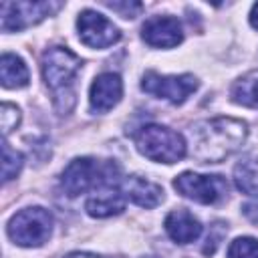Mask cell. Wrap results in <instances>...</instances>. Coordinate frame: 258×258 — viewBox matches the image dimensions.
I'll return each instance as SVG.
<instances>
[{
    "instance_id": "4",
    "label": "cell",
    "mask_w": 258,
    "mask_h": 258,
    "mask_svg": "<svg viewBox=\"0 0 258 258\" xmlns=\"http://www.w3.org/2000/svg\"><path fill=\"white\" fill-rule=\"evenodd\" d=\"M133 139H135L137 151L151 161L175 163V161L183 159L187 153L185 139L177 131L157 125V123L139 127V131L133 135Z\"/></svg>"
},
{
    "instance_id": "21",
    "label": "cell",
    "mask_w": 258,
    "mask_h": 258,
    "mask_svg": "<svg viewBox=\"0 0 258 258\" xmlns=\"http://www.w3.org/2000/svg\"><path fill=\"white\" fill-rule=\"evenodd\" d=\"M107 8H111L113 12H117L123 18H135L141 10L143 4L141 2H133V0H125V2H103Z\"/></svg>"
},
{
    "instance_id": "17",
    "label": "cell",
    "mask_w": 258,
    "mask_h": 258,
    "mask_svg": "<svg viewBox=\"0 0 258 258\" xmlns=\"http://www.w3.org/2000/svg\"><path fill=\"white\" fill-rule=\"evenodd\" d=\"M232 99L244 107L258 109V71H250L234 83Z\"/></svg>"
},
{
    "instance_id": "9",
    "label": "cell",
    "mask_w": 258,
    "mask_h": 258,
    "mask_svg": "<svg viewBox=\"0 0 258 258\" xmlns=\"http://www.w3.org/2000/svg\"><path fill=\"white\" fill-rule=\"evenodd\" d=\"M77 30L81 42L91 48H107L121 38L119 28L97 10H83L77 18Z\"/></svg>"
},
{
    "instance_id": "23",
    "label": "cell",
    "mask_w": 258,
    "mask_h": 258,
    "mask_svg": "<svg viewBox=\"0 0 258 258\" xmlns=\"http://www.w3.org/2000/svg\"><path fill=\"white\" fill-rule=\"evenodd\" d=\"M250 24L254 28H258V4H254L252 10H250Z\"/></svg>"
},
{
    "instance_id": "11",
    "label": "cell",
    "mask_w": 258,
    "mask_h": 258,
    "mask_svg": "<svg viewBox=\"0 0 258 258\" xmlns=\"http://www.w3.org/2000/svg\"><path fill=\"white\" fill-rule=\"evenodd\" d=\"M123 97V81L117 73L99 75L89 91V105L93 113H107Z\"/></svg>"
},
{
    "instance_id": "20",
    "label": "cell",
    "mask_w": 258,
    "mask_h": 258,
    "mask_svg": "<svg viewBox=\"0 0 258 258\" xmlns=\"http://www.w3.org/2000/svg\"><path fill=\"white\" fill-rule=\"evenodd\" d=\"M0 123H2V133L6 137L20 123V111H18V107H14L10 103H4L2 105V113H0Z\"/></svg>"
},
{
    "instance_id": "19",
    "label": "cell",
    "mask_w": 258,
    "mask_h": 258,
    "mask_svg": "<svg viewBox=\"0 0 258 258\" xmlns=\"http://www.w3.org/2000/svg\"><path fill=\"white\" fill-rule=\"evenodd\" d=\"M228 258H258V240L250 236L236 238L228 246Z\"/></svg>"
},
{
    "instance_id": "6",
    "label": "cell",
    "mask_w": 258,
    "mask_h": 258,
    "mask_svg": "<svg viewBox=\"0 0 258 258\" xmlns=\"http://www.w3.org/2000/svg\"><path fill=\"white\" fill-rule=\"evenodd\" d=\"M173 187L198 204H218L228 196V181L222 175H202L194 171H183L173 179Z\"/></svg>"
},
{
    "instance_id": "7",
    "label": "cell",
    "mask_w": 258,
    "mask_h": 258,
    "mask_svg": "<svg viewBox=\"0 0 258 258\" xmlns=\"http://www.w3.org/2000/svg\"><path fill=\"white\" fill-rule=\"evenodd\" d=\"M60 4L46 2V0H20V2H2L0 14H2V30L4 32H16L24 30L36 22H40L44 16L54 12Z\"/></svg>"
},
{
    "instance_id": "25",
    "label": "cell",
    "mask_w": 258,
    "mask_h": 258,
    "mask_svg": "<svg viewBox=\"0 0 258 258\" xmlns=\"http://www.w3.org/2000/svg\"><path fill=\"white\" fill-rule=\"evenodd\" d=\"M149 258H153V256H149Z\"/></svg>"
},
{
    "instance_id": "5",
    "label": "cell",
    "mask_w": 258,
    "mask_h": 258,
    "mask_svg": "<svg viewBox=\"0 0 258 258\" xmlns=\"http://www.w3.org/2000/svg\"><path fill=\"white\" fill-rule=\"evenodd\" d=\"M8 236L18 246H42L52 234V216L44 208H24L8 222Z\"/></svg>"
},
{
    "instance_id": "2",
    "label": "cell",
    "mask_w": 258,
    "mask_h": 258,
    "mask_svg": "<svg viewBox=\"0 0 258 258\" xmlns=\"http://www.w3.org/2000/svg\"><path fill=\"white\" fill-rule=\"evenodd\" d=\"M81 69V58L67 46H50L42 54V79L52 91V101L58 113H69L75 105V77Z\"/></svg>"
},
{
    "instance_id": "22",
    "label": "cell",
    "mask_w": 258,
    "mask_h": 258,
    "mask_svg": "<svg viewBox=\"0 0 258 258\" xmlns=\"http://www.w3.org/2000/svg\"><path fill=\"white\" fill-rule=\"evenodd\" d=\"M242 214H244L252 224L258 226V202H248V204H244V206H242Z\"/></svg>"
},
{
    "instance_id": "15",
    "label": "cell",
    "mask_w": 258,
    "mask_h": 258,
    "mask_svg": "<svg viewBox=\"0 0 258 258\" xmlns=\"http://www.w3.org/2000/svg\"><path fill=\"white\" fill-rule=\"evenodd\" d=\"M0 79H2V85L6 89H20V87L28 85L30 75H28V69L20 56L4 52L0 58Z\"/></svg>"
},
{
    "instance_id": "8",
    "label": "cell",
    "mask_w": 258,
    "mask_h": 258,
    "mask_svg": "<svg viewBox=\"0 0 258 258\" xmlns=\"http://www.w3.org/2000/svg\"><path fill=\"white\" fill-rule=\"evenodd\" d=\"M141 89L157 99H165L173 105H181L198 89V79L194 75L165 77V75H157L149 71L141 79Z\"/></svg>"
},
{
    "instance_id": "16",
    "label": "cell",
    "mask_w": 258,
    "mask_h": 258,
    "mask_svg": "<svg viewBox=\"0 0 258 258\" xmlns=\"http://www.w3.org/2000/svg\"><path fill=\"white\" fill-rule=\"evenodd\" d=\"M234 183L246 196H258V157H248L234 167Z\"/></svg>"
},
{
    "instance_id": "10",
    "label": "cell",
    "mask_w": 258,
    "mask_h": 258,
    "mask_svg": "<svg viewBox=\"0 0 258 258\" xmlns=\"http://www.w3.org/2000/svg\"><path fill=\"white\" fill-rule=\"evenodd\" d=\"M141 36L149 46L173 48L183 40V30L173 16H151L141 26Z\"/></svg>"
},
{
    "instance_id": "12",
    "label": "cell",
    "mask_w": 258,
    "mask_h": 258,
    "mask_svg": "<svg viewBox=\"0 0 258 258\" xmlns=\"http://www.w3.org/2000/svg\"><path fill=\"white\" fill-rule=\"evenodd\" d=\"M121 183H105L97 187L85 204L87 214L93 218H109L121 214L125 210V194L121 189Z\"/></svg>"
},
{
    "instance_id": "24",
    "label": "cell",
    "mask_w": 258,
    "mask_h": 258,
    "mask_svg": "<svg viewBox=\"0 0 258 258\" xmlns=\"http://www.w3.org/2000/svg\"><path fill=\"white\" fill-rule=\"evenodd\" d=\"M64 258H101V256H95V254H89V252H73Z\"/></svg>"
},
{
    "instance_id": "14",
    "label": "cell",
    "mask_w": 258,
    "mask_h": 258,
    "mask_svg": "<svg viewBox=\"0 0 258 258\" xmlns=\"http://www.w3.org/2000/svg\"><path fill=\"white\" fill-rule=\"evenodd\" d=\"M163 226H165L167 236L173 242H177V244H189V242L198 240L200 234H202L200 220L191 212H187L183 208L169 212L167 218H165V222H163Z\"/></svg>"
},
{
    "instance_id": "3",
    "label": "cell",
    "mask_w": 258,
    "mask_h": 258,
    "mask_svg": "<svg viewBox=\"0 0 258 258\" xmlns=\"http://www.w3.org/2000/svg\"><path fill=\"white\" fill-rule=\"evenodd\" d=\"M121 171L115 161H97L93 157L73 159L60 173V189L69 198H77L105 183H121Z\"/></svg>"
},
{
    "instance_id": "13",
    "label": "cell",
    "mask_w": 258,
    "mask_h": 258,
    "mask_svg": "<svg viewBox=\"0 0 258 258\" xmlns=\"http://www.w3.org/2000/svg\"><path fill=\"white\" fill-rule=\"evenodd\" d=\"M121 189H123L127 200H131L133 204H137L141 208H147V210L159 206L161 200H163L161 185H157V183H153V181H149L141 175H127L121 183Z\"/></svg>"
},
{
    "instance_id": "18",
    "label": "cell",
    "mask_w": 258,
    "mask_h": 258,
    "mask_svg": "<svg viewBox=\"0 0 258 258\" xmlns=\"http://www.w3.org/2000/svg\"><path fill=\"white\" fill-rule=\"evenodd\" d=\"M22 163H24L22 153L16 151V149H12L8 145V141L4 139V143H2V177H4V181L14 179L20 173Z\"/></svg>"
},
{
    "instance_id": "1",
    "label": "cell",
    "mask_w": 258,
    "mask_h": 258,
    "mask_svg": "<svg viewBox=\"0 0 258 258\" xmlns=\"http://www.w3.org/2000/svg\"><path fill=\"white\" fill-rule=\"evenodd\" d=\"M248 127L234 117H214L191 127L194 157L202 163H220L246 141Z\"/></svg>"
}]
</instances>
